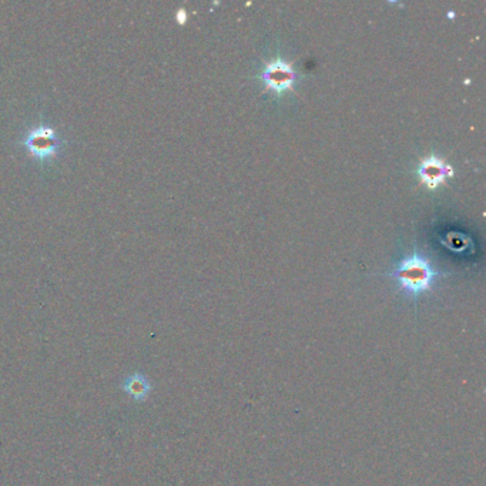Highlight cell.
<instances>
[{
    "instance_id": "6da1fadb",
    "label": "cell",
    "mask_w": 486,
    "mask_h": 486,
    "mask_svg": "<svg viewBox=\"0 0 486 486\" xmlns=\"http://www.w3.org/2000/svg\"><path fill=\"white\" fill-rule=\"evenodd\" d=\"M391 275L398 279L401 290L414 298L428 293L439 277L429 261L418 253L401 261Z\"/></svg>"
},
{
    "instance_id": "7a4b0ae2",
    "label": "cell",
    "mask_w": 486,
    "mask_h": 486,
    "mask_svg": "<svg viewBox=\"0 0 486 486\" xmlns=\"http://www.w3.org/2000/svg\"><path fill=\"white\" fill-rule=\"evenodd\" d=\"M26 150L37 160H49L55 157L62 147V139L59 133L46 125H39L33 127L22 140Z\"/></svg>"
},
{
    "instance_id": "3957f363",
    "label": "cell",
    "mask_w": 486,
    "mask_h": 486,
    "mask_svg": "<svg viewBox=\"0 0 486 486\" xmlns=\"http://www.w3.org/2000/svg\"><path fill=\"white\" fill-rule=\"evenodd\" d=\"M263 82L265 83V90H274L277 93L291 90L296 82V70L293 64L286 60H272L265 63V69L261 73Z\"/></svg>"
},
{
    "instance_id": "277c9868",
    "label": "cell",
    "mask_w": 486,
    "mask_h": 486,
    "mask_svg": "<svg viewBox=\"0 0 486 486\" xmlns=\"http://www.w3.org/2000/svg\"><path fill=\"white\" fill-rule=\"evenodd\" d=\"M418 173H419L421 181L428 188L435 190L436 187L443 184L448 177L454 176V169L450 165L445 163L443 160L435 155H429L421 161Z\"/></svg>"
},
{
    "instance_id": "5b68a950",
    "label": "cell",
    "mask_w": 486,
    "mask_h": 486,
    "mask_svg": "<svg viewBox=\"0 0 486 486\" xmlns=\"http://www.w3.org/2000/svg\"><path fill=\"white\" fill-rule=\"evenodd\" d=\"M121 389H123L129 396H132L134 401L144 402L150 396L151 384L144 374L133 373L123 382H121Z\"/></svg>"
},
{
    "instance_id": "8992f818",
    "label": "cell",
    "mask_w": 486,
    "mask_h": 486,
    "mask_svg": "<svg viewBox=\"0 0 486 486\" xmlns=\"http://www.w3.org/2000/svg\"><path fill=\"white\" fill-rule=\"evenodd\" d=\"M186 18H187V15L184 13V11H180V12L177 13V19H179L180 23H184V22H186Z\"/></svg>"
}]
</instances>
